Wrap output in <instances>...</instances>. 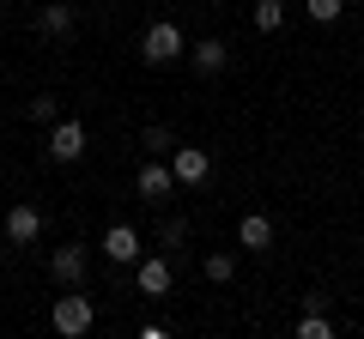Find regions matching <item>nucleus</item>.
I'll list each match as a JSON object with an SVG mask.
<instances>
[{
    "label": "nucleus",
    "mask_w": 364,
    "mask_h": 339,
    "mask_svg": "<svg viewBox=\"0 0 364 339\" xmlns=\"http://www.w3.org/2000/svg\"><path fill=\"white\" fill-rule=\"evenodd\" d=\"M104 255L122 261V267L140 261V236H134V224H109V230H104Z\"/></svg>",
    "instance_id": "7"
},
{
    "label": "nucleus",
    "mask_w": 364,
    "mask_h": 339,
    "mask_svg": "<svg viewBox=\"0 0 364 339\" xmlns=\"http://www.w3.org/2000/svg\"><path fill=\"white\" fill-rule=\"evenodd\" d=\"M237 243L255 248V255L273 248V218H267V212H243V218H237Z\"/></svg>",
    "instance_id": "9"
},
{
    "label": "nucleus",
    "mask_w": 364,
    "mask_h": 339,
    "mask_svg": "<svg viewBox=\"0 0 364 339\" xmlns=\"http://www.w3.org/2000/svg\"><path fill=\"white\" fill-rule=\"evenodd\" d=\"M49 157H55V164H73V157H85V121H73V116L49 121Z\"/></svg>",
    "instance_id": "3"
},
{
    "label": "nucleus",
    "mask_w": 364,
    "mask_h": 339,
    "mask_svg": "<svg viewBox=\"0 0 364 339\" xmlns=\"http://www.w3.org/2000/svg\"><path fill=\"white\" fill-rule=\"evenodd\" d=\"M37 236H43V212L37 206H13L6 212V243L25 248V243H37Z\"/></svg>",
    "instance_id": "8"
},
{
    "label": "nucleus",
    "mask_w": 364,
    "mask_h": 339,
    "mask_svg": "<svg viewBox=\"0 0 364 339\" xmlns=\"http://www.w3.org/2000/svg\"><path fill=\"white\" fill-rule=\"evenodd\" d=\"M298 333H304V339H328V333H334V321H328V315H322V303H310V309H304Z\"/></svg>",
    "instance_id": "13"
},
{
    "label": "nucleus",
    "mask_w": 364,
    "mask_h": 339,
    "mask_svg": "<svg viewBox=\"0 0 364 339\" xmlns=\"http://www.w3.org/2000/svg\"><path fill=\"white\" fill-rule=\"evenodd\" d=\"M37 30H49V37H67V30H73V13H67V6H43V13H37Z\"/></svg>",
    "instance_id": "12"
},
{
    "label": "nucleus",
    "mask_w": 364,
    "mask_h": 339,
    "mask_svg": "<svg viewBox=\"0 0 364 339\" xmlns=\"http://www.w3.org/2000/svg\"><path fill=\"white\" fill-rule=\"evenodd\" d=\"M188 61H195V73L207 79V73H219V67L231 61V49H225L219 37H207V43H195V55H188Z\"/></svg>",
    "instance_id": "11"
},
{
    "label": "nucleus",
    "mask_w": 364,
    "mask_h": 339,
    "mask_svg": "<svg viewBox=\"0 0 364 339\" xmlns=\"http://www.w3.org/2000/svg\"><path fill=\"white\" fill-rule=\"evenodd\" d=\"M49 321H55V333H61V339H79V333H91V321H97V309H91V297H79V285H73L67 297H55Z\"/></svg>",
    "instance_id": "1"
},
{
    "label": "nucleus",
    "mask_w": 364,
    "mask_h": 339,
    "mask_svg": "<svg viewBox=\"0 0 364 339\" xmlns=\"http://www.w3.org/2000/svg\"><path fill=\"white\" fill-rule=\"evenodd\" d=\"M134 188H140V200H152V206H158V200H164L170 188H176V170H170V164H158V157H146V164L134 170Z\"/></svg>",
    "instance_id": "5"
},
{
    "label": "nucleus",
    "mask_w": 364,
    "mask_h": 339,
    "mask_svg": "<svg viewBox=\"0 0 364 339\" xmlns=\"http://www.w3.org/2000/svg\"><path fill=\"white\" fill-rule=\"evenodd\" d=\"M140 145H146V152H170L176 140H170V128H146V133H140Z\"/></svg>",
    "instance_id": "18"
},
{
    "label": "nucleus",
    "mask_w": 364,
    "mask_h": 339,
    "mask_svg": "<svg viewBox=\"0 0 364 339\" xmlns=\"http://www.w3.org/2000/svg\"><path fill=\"white\" fill-rule=\"evenodd\" d=\"M176 55H182V30L170 25V18L146 25V37H140V61H146V67H170Z\"/></svg>",
    "instance_id": "2"
},
{
    "label": "nucleus",
    "mask_w": 364,
    "mask_h": 339,
    "mask_svg": "<svg viewBox=\"0 0 364 339\" xmlns=\"http://www.w3.org/2000/svg\"><path fill=\"white\" fill-rule=\"evenodd\" d=\"M49 279H55V285H61V291L85 285V248H79V243L55 248V255H49Z\"/></svg>",
    "instance_id": "4"
},
{
    "label": "nucleus",
    "mask_w": 364,
    "mask_h": 339,
    "mask_svg": "<svg viewBox=\"0 0 364 339\" xmlns=\"http://www.w3.org/2000/svg\"><path fill=\"white\" fill-rule=\"evenodd\" d=\"M286 25V0H255V30H279Z\"/></svg>",
    "instance_id": "14"
},
{
    "label": "nucleus",
    "mask_w": 364,
    "mask_h": 339,
    "mask_svg": "<svg viewBox=\"0 0 364 339\" xmlns=\"http://www.w3.org/2000/svg\"><path fill=\"white\" fill-rule=\"evenodd\" d=\"M134 285H140L146 297H164V291H170V261H158V255L140 261V267H134Z\"/></svg>",
    "instance_id": "10"
},
{
    "label": "nucleus",
    "mask_w": 364,
    "mask_h": 339,
    "mask_svg": "<svg viewBox=\"0 0 364 339\" xmlns=\"http://www.w3.org/2000/svg\"><path fill=\"white\" fill-rule=\"evenodd\" d=\"M170 170H176V182H182V188H200V182L213 176V157L195 152V145H176V152H170Z\"/></svg>",
    "instance_id": "6"
},
{
    "label": "nucleus",
    "mask_w": 364,
    "mask_h": 339,
    "mask_svg": "<svg viewBox=\"0 0 364 339\" xmlns=\"http://www.w3.org/2000/svg\"><path fill=\"white\" fill-rule=\"evenodd\" d=\"M207 279H213V285H231V279H237V261H231V255H207Z\"/></svg>",
    "instance_id": "16"
},
{
    "label": "nucleus",
    "mask_w": 364,
    "mask_h": 339,
    "mask_svg": "<svg viewBox=\"0 0 364 339\" xmlns=\"http://www.w3.org/2000/svg\"><path fill=\"white\" fill-rule=\"evenodd\" d=\"M31 121H61V104H55L49 91H43V97H31Z\"/></svg>",
    "instance_id": "17"
},
{
    "label": "nucleus",
    "mask_w": 364,
    "mask_h": 339,
    "mask_svg": "<svg viewBox=\"0 0 364 339\" xmlns=\"http://www.w3.org/2000/svg\"><path fill=\"white\" fill-rule=\"evenodd\" d=\"M304 13H310L316 25H334V18L346 13V0H304Z\"/></svg>",
    "instance_id": "15"
}]
</instances>
